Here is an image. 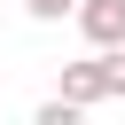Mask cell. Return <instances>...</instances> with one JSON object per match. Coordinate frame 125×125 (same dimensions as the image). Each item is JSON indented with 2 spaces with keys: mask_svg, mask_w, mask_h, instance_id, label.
<instances>
[{
  "mask_svg": "<svg viewBox=\"0 0 125 125\" xmlns=\"http://www.w3.org/2000/svg\"><path fill=\"white\" fill-rule=\"evenodd\" d=\"M31 125H86V109H70V102H55V94H47V102L31 109Z\"/></svg>",
  "mask_w": 125,
  "mask_h": 125,
  "instance_id": "3957f363",
  "label": "cell"
},
{
  "mask_svg": "<svg viewBox=\"0 0 125 125\" xmlns=\"http://www.w3.org/2000/svg\"><path fill=\"white\" fill-rule=\"evenodd\" d=\"M78 31L94 55H117L125 47V0H78Z\"/></svg>",
  "mask_w": 125,
  "mask_h": 125,
  "instance_id": "7a4b0ae2",
  "label": "cell"
},
{
  "mask_svg": "<svg viewBox=\"0 0 125 125\" xmlns=\"http://www.w3.org/2000/svg\"><path fill=\"white\" fill-rule=\"evenodd\" d=\"M23 16L31 23H62V16H78V0H23Z\"/></svg>",
  "mask_w": 125,
  "mask_h": 125,
  "instance_id": "277c9868",
  "label": "cell"
},
{
  "mask_svg": "<svg viewBox=\"0 0 125 125\" xmlns=\"http://www.w3.org/2000/svg\"><path fill=\"white\" fill-rule=\"evenodd\" d=\"M55 102H70V109H94V102H109V55L62 62V86H55Z\"/></svg>",
  "mask_w": 125,
  "mask_h": 125,
  "instance_id": "6da1fadb",
  "label": "cell"
}]
</instances>
